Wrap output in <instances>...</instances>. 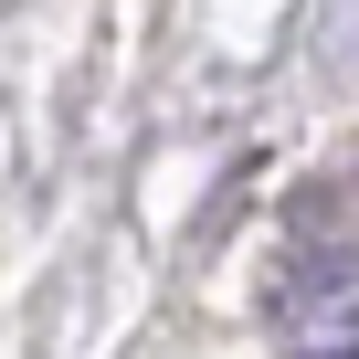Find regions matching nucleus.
<instances>
[{
  "mask_svg": "<svg viewBox=\"0 0 359 359\" xmlns=\"http://www.w3.org/2000/svg\"><path fill=\"white\" fill-rule=\"evenodd\" d=\"M317 359H359V348H317Z\"/></svg>",
  "mask_w": 359,
  "mask_h": 359,
  "instance_id": "obj_2",
  "label": "nucleus"
},
{
  "mask_svg": "<svg viewBox=\"0 0 359 359\" xmlns=\"http://www.w3.org/2000/svg\"><path fill=\"white\" fill-rule=\"evenodd\" d=\"M275 306L296 327H359V254H296L275 275Z\"/></svg>",
  "mask_w": 359,
  "mask_h": 359,
  "instance_id": "obj_1",
  "label": "nucleus"
}]
</instances>
